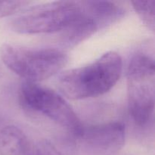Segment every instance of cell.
<instances>
[{"instance_id": "1", "label": "cell", "mask_w": 155, "mask_h": 155, "mask_svg": "<svg viewBox=\"0 0 155 155\" xmlns=\"http://www.w3.org/2000/svg\"><path fill=\"white\" fill-rule=\"evenodd\" d=\"M122 68L120 54L116 51H108L89 64L62 73L58 79V88L71 99L99 96L115 86Z\"/></svg>"}, {"instance_id": "2", "label": "cell", "mask_w": 155, "mask_h": 155, "mask_svg": "<svg viewBox=\"0 0 155 155\" xmlns=\"http://www.w3.org/2000/svg\"><path fill=\"white\" fill-rule=\"evenodd\" d=\"M23 110L33 117L51 122L78 138L83 124L71 106L55 91L35 83L24 82L18 92Z\"/></svg>"}, {"instance_id": "3", "label": "cell", "mask_w": 155, "mask_h": 155, "mask_svg": "<svg viewBox=\"0 0 155 155\" xmlns=\"http://www.w3.org/2000/svg\"><path fill=\"white\" fill-rule=\"evenodd\" d=\"M0 57L6 67L26 82L36 83L58 73L68 61L64 51L54 48H29L4 44Z\"/></svg>"}, {"instance_id": "4", "label": "cell", "mask_w": 155, "mask_h": 155, "mask_svg": "<svg viewBox=\"0 0 155 155\" xmlns=\"http://www.w3.org/2000/svg\"><path fill=\"white\" fill-rule=\"evenodd\" d=\"M154 58L145 52L132 56L127 68L129 112L139 127H146L153 119L155 98Z\"/></svg>"}, {"instance_id": "5", "label": "cell", "mask_w": 155, "mask_h": 155, "mask_svg": "<svg viewBox=\"0 0 155 155\" xmlns=\"http://www.w3.org/2000/svg\"><path fill=\"white\" fill-rule=\"evenodd\" d=\"M80 1H57L35 5L21 12L11 22L21 34L61 32L80 16Z\"/></svg>"}, {"instance_id": "6", "label": "cell", "mask_w": 155, "mask_h": 155, "mask_svg": "<svg viewBox=\"0 0 155 155\" xmlns=\"http://www.w3.org/2000/svg\"><path fill=\"white\" fill-rule=\"evenodd\" d=\"M126 127L120 121H110L83 127L80 139L85 149L93 155H115L124 147Z\"/></svg>"}, {"instance_id": "7", "label": "cell", "mask_w": 155, "mask_h": 155, "mask_svg": "<svg viewBox=\"0 0 155 155\" xmlns=\"http://www.w3.org/2000/svg\"><path fill=\"white\" fill-rule=\"evenodd\" d=\"M83 11L95 21L99 30L114 24L125 15L119 4L110 1H80Z\"/></svg>"}, {"instance_id": "8", "label": "cell", "mask_w": 155, "mask_h": 155, "mask_svg": "<svg viewBox=\"0 0 155 155\" xmlns=\"http://www.w3.org/2000/svg\"><path fill=\"white\" fill-rule=\"evenodd\" d=\"M81 8L82 12L80 16L61 31V41L62 45L64 46H75L99 30L95 21L85 13L82 5Z\"/></svg>"}, {"instance_id": "9", "label": "cell", "mask_w": 155, "mask_h": 155, "mask_svg": "<svg viewBox=\"0 0 155 155\" xmlns=\"http://www.w3.org/2000/svg\"><path fill=\"white\" fill-rule=\"evenodd\" d=\"M30 143L25 133L16 126L0 129V155H26Z\"/></svg>"}, {"instance_id": "10", "label": "cell", "mask_w": 155, "mask_h": 155, "mask_svg": "<svg viewBox=\"0 0 155 155\" xmlns=\"http://www.w3.org/2000/svg\"><path fill=\"white\" fill-rule=\"evenodd\" d=\"M133 7L142 23L152 32L155 27V1H132Z\"/></svg>"}, {"instance_id": "11", "label": "cell", "mask_w": 155, "mask_h": 155, "mask_svg": "<svg viewBox=\"0 0 155 155\" xmlns=\"http://www.w3.org/2000/svg\"><path fill=\"white\" fill-rule=\"evenodd\" d=\"M26 155H62L50 142L45 139L31 142Z\"/></svg>"}, {"instance_id": "12", "label": "cell", "mask_w": 155, "mask_h": 155, "mask_svg": "<svg viewBox=\"0 0 155 155\" xmlns=\"http://www.w3.org/2000/svg\"><path fill=\"white\" fill-rule=\"evenodd\" d=\"M29 3L26 1H0V18L15 13Z\"/></svg>"}, {"instance_id": "13", "label": "cell", "mask_w": 155, "mask_h": 155, "mask_svg": "<svg viewBox=\"0 0 155 155\" xmlns=\"http://www.w3.org/2000/svg\"><path fill=\"white\" fill-rule=\"evenodd\" d=\"M115 155H131V154H117Z\"/></svg>"}]
</instances>
